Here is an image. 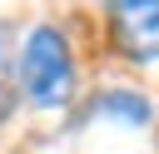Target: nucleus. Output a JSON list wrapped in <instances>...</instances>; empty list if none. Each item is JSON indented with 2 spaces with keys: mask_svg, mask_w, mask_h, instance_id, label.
Instances as JSON below:
<instances>
[{
  "mask_svg": "<svg viewBox=\"0 0 159 154\" xmlns=\"http://www.w3.org/2000/svg\"><path fill=\"white\" fill-rule=\"evenodd\" d=\"M20 89L30 104L40 109H60L75 89V55H70V40L55 30V25H35L20 45V70H15Z\"/></svg>",
  "mask_w": 159,
  "mask_h": 154,
  "instance_id": "obj_1",
  "label": "nucleus"
},
{
  "mask_svg": "<svg viewBox=\"0 0 159 154\" xmlns=\"http://www.w3.org/2000/svg\"><path fill=\"white\" fill-rule=\"evenodd\" d=\"M15 109V60H10V40L0 30V119Z\"/></svg>",
  "mask_w": 159,
  "mask_h": 154,
  "instance_id": "obj_4",
  "label": "nucleus"
},
{
  "mask_svg": "<svg viewBox=\"0 0 159 154\" xmlns=\"http://www.w3.org/2000/svg\"><path fill=\"white\" fill-rule=\"evenodd\" d=\"M114 45L139 60V65H159V0H114Z\"/></svg>",
  "mask_w": 159,
  "mask_h": 154,
  "instance_id": "obj_2",
  "label": "nucleus"
},
{
  "mask_svg": "<svg viewBox=\"0 0 159 154\" xmlns=\"http://www.w3.org/2000/svg\"><path fill=\"white\" fill-rule=\"evenodd\" d=\"M94 114H114L124 124H149V99L144 94H129V89H104L94 99Z\"/></svg>",
  "mask_w": 159,
  "mask_h": 154,
  "instance_id": "obj_3",
  "label": "nucleus"
}]
</instances>
